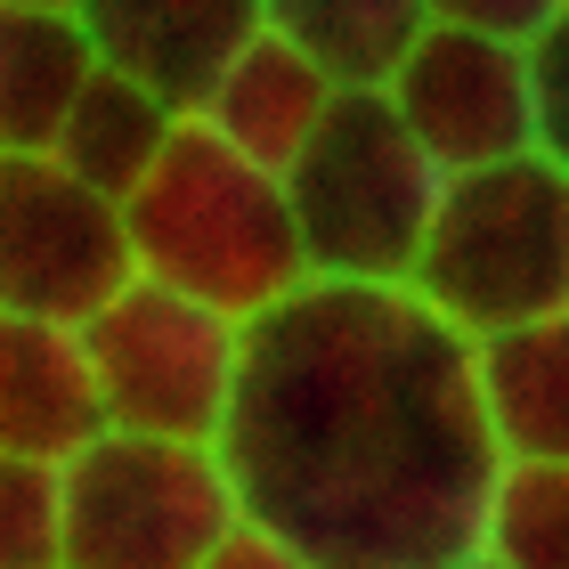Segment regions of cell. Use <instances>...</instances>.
Wrapping results in <instances>:
<instances>
[{"mask_svg":"<svg viewBox=\"0 0 569 569\" xmlns=\"http://www.w3.org/2000/svg\"><path fill=\"white\" fill-rule=\"evenodd\" d=\"M212 448L284 569H472L497 448L472 333L416 284L301 277L252 309Z\"/></svg>","mask_w":569,"mask_h":569,"instance_id":"obj_1","label":"cell"},{"mask_svg":"<svg viewBox=\"0 0 569 569\" xmlns=\"http://www.w3.org/2000/svg\"><path fill=\"white\" fill-rule=\"evenodd\" d=\"M122 237H131L139 277H163L228 318H252L284 284L309 277L284 179L237 154L228 139H212L196 114H179L163 154L122 196Z\"/></svg>","mask_w":569,"mask_h":569,"instance_id":"obj_2","label":"cell"},{"mask_svg":"<svg viewBox=\"0 0 569 569\" xmlns=\"http://www.w3.org/2000/svg\"><path fill=\"white\" fill-rule=\"evenodd\" d=\"M407 284L463 333L569 318V154L529 147L448 171Z\"/></svg>","mask_w":569,"mask_h":569,"instance_id":"obj_3","label":"cell"},{"mask_svg":"<svg viewBox=\"0 0 569 569\" xmlns=\"http://www.w3.org/2000/svg\"><path fill=\"white\" fill-rule=\"evenodd\" d=\"M277 179H284V203H293L309 277L407 284L448 171L416 147L382 82H342Z\"/></svg>","mask_w":569,"mask_h":569,"instance_id":"obj_4","label":"cell"},{"mask_svg":"<svg viewBox=\"0 0 569 569\" xmlns=\"http://www.w3.org/2000/svg\"><path fill=\"white\" fill-rule=\"evenodd\" d=\"M237 521L212 439L98 423L58 456V569H212Z\"/></svg>","mask_w":569,"mask_h":569,"instance_id":"obj_5","label":"cell"},{"mask_svg":"<svg viewBox=\"0 0 569 569\" xmlns=\"http://www.w3.org/2000/svg\"><path fill=\"white\" fill-rule=\"evenodd\" d=\"M561 58H569V24L512 41V33H480V24L423 17L416 41L399 49V66L382 73V98L399 107V122L416 131V147L439 171H472L529 147L569 154Z\"/></svg>","mask_w":569,"mask_h":569,"instance_id":"obj_6","label":"cell"},{"mask_svg":"<svg viewBox=\"0 0 569 569\" xmlns=\"http://www.w3.org/2000/svg\"><path fill=\"white\" fill-rule=\"evenodd\" d=\"M82 350H90V382H98L107 423L171 431V439H220L228 399H237L244 318H228V309L131 269L82 318Z\"/></svg>","mask_w":569,"mask_h":569,"instance_id":"obj_7","label":"cell"},{"mask_svg":"<svg viewBox=\"0 0 569 569\" xmlns=\"http://www.w3.org/2000/svg\"><path fill=\"white\" fill-rule=\"evenodd\" d=\"M122 277V203L73 179L49 147H0V309L82 326Z\"/></svg>","mask_w":569,"mask_h":569,"instance_id":"obj_8","label":"cell"},{"mask_svg":"<svg viewBox=\"0 0 569 569\" xmlns=\"http://www.w3.org/2000/svg\"><path fill=\"white\" fill-rule=\"evenodd\" d=\"M73 24L90 33L98 66L131 73L188 114L212 66L261 24V0H73Z\"/></svg>","mask_w":569,"mask_h":569,"instance_id":"obj_9","label":"cell"},{"mask_svg":"<svg viewBox=\"0 0 569 569\" xmlns=\"http://www.w3.org/2000/svg\"><path fill=\"white\" fill-rule=\"evenodd\" d=\"M342 90L318 58H301L284 33H269V24H252V33L228 49V58L212 66V82L196 90V122L212 139H228L237 154H252V163L284 171L293 163V147L309 139V122L326 114V98Z\"/></svg>","mask_w":569,"mask_h":569,"instance_id":"obj_10","label":"cell"},{"mask_svg":"<svg viewBox=\"0 0 569 569\" xmlns=\"http://www.w3.org/2000/svg\"><path fill=\"white\" fill-rule=\"evenodd\" d=\"M98 423H107V407H98V382H90L82 326L0 309V448L58 463Z\"/></svg>","mask_w":569,"mask_h":569,"instance_id":"obj_11","label":"cell"},{"mask_svg":"<svg viewBox=\"0 0 569 569\" xmlns=\"http://www.w3.org/2000/svg\"><path fill=\"white\" fill-rule=\"evenodd\" d=\"M472 407L497 456H569V318L472 333Z\"/></svg>","mask_w":569,"mask_h":569,"instance_id":"obj_12","label":"cell"},{"mask_svg":"<svg viewBox=\"0 0 569 569\" xmlns=\"http://www.w3.org/2000/svg\"><path fill=\"white\" fill-rule=\"evenodd\" d=\"M171 131H179L171 98H154L147 82H131V73H114V66H90L82 90L66 98L58 131H49V154H58L73 179H90L98 196L122 203L139 188V171L163 154Z\"/></svg>","mask_w":569,"mask_h":569,"instance_id":"obj_13","label":"cell"},{"mask_svg":"<svg viewBox=\"0 0 569 569\" xmlns=\"http://www.w3.org/2000/svg\"><path fill=\"white\" fill-rule=\"evenodd\" d=\"M90 33L73 9H17L0 0V147H49L66 98L90 73Z\"/></svg>","mask_w":569,"mask_h":569,"instance_id":"obj_14","label":"cell"},{"mask_svg":"<svg viewBox=\"0 0 569 569\" xmlns=\"http://www.w3.org/2000/svg\"><path fill=\"white\" fill-rule=\"evenodd\" d=\"M569 561V456H497L472 521V569H561Z\"/></svg>","mask_w":569,"mask_h":569,"instance_id":"obj_15","label":"cell"},{"mask_svg":"<svg viewBox=\"0 0 569 569\" xmlns=\"http://www.w3.org/2000/svg\"><path fill=\"white\" fill-rule=\"evenodd\" d=\"M261 24L318 58L333 82H382L416 41L423 0H261Z\"/></svg>","mask_w":569,"mask_h":569,"instance_id":"obj_16","label":"cell"},{"mask_svg":"<svg viewBox=\"0 0 569 569\" xmlns=\"http://www.w3.org/2000/svg\"><path fill=\"white\" fill-rule=\"evenodd\" d=\"M0 569H58V463L0 448Z\"/></svg>","mask_w":569,"mask_h":569,"instance_id":"obj_17","label":"cell"},{"mask_svg":"<svg viewBox=\"0 0 569 569\" xmlns=\"http://www.w3.org/2000/svg\"><path fill=\"white\" fill-rule=\"evenodd\" d=\"M423 17H448V24H480V33H546V24H569V0H423Z\"/></svg>","mask_w":569,"mask_h":569,"instance_id":"obj_18","label":"cell"},{"mask_svg":"<svg viewBox=\"0 0 569 569\" xmlns=\"http://www.w3.org/2000/svg\"><path fill=\"white\" fill-rule=\"evenodd\" d=\"M17 9H73V0H17Z\"/></svg>","mask_w":569,"mask_h":569,"instance_id":"obj_19","label":"cell"}]
</instances>
